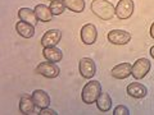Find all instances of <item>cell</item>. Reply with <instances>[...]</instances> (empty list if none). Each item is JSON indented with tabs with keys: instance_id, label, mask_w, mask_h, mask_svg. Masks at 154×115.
Segmentation results:
<instances>
[{
	"instance_id": "cell-1",
	"label": "cell",
	"mask_w": 154,
	"mask_h": 115,
	"mask_svg": "<svg viewBox=\"0 0 154 115\" xmlns=\"http://www.w3.org/2000/svg\"><path fill=\"white\" fill-rule=\"evenodd\" d=\"M90 8L95 16L103 21H109L116 16V7L108 0H93Z\"/></svg>"
},
{
	"instance_id": "cell-2",
	"label": "cell",
	"mask_w": 154,
	"mask_h": 115,
	"mask_svg": "<svg viewBox=\"0 0 154 115\" xmlns=\"http://www.w3.org/2000/svg\"><path fill=\"white\" fill-rule=\"evenodd\" d=\"M100 93H102V84H100V82L99 81H91V82H88L84 86L82 92H81V99H82V102L91 105L96 102Z\"/></svg>"
},
{
	"instance_id": "cell-3",
	"label": "cell",
	"mask_w": 154,
	"mask_h": 115,
	"mask_svg": "<svg viewBox=\"0 0 154 115\" xmlns=\"http://www.w3.org/2000/svg\"><path fill=\"white\" fill-rule=\"evenodd\" d=\"M150 66H152L150 61L145 59V58H141V59H139L134 63L131 75H134L135 79H143L148 74V72L150 70Z\"/></svg>"
},
{
	"instance_id": "cell-4",
	"label": "cell",
	"mask_w": 154,
	"mask_h": 115,
	"mask_svg": "<svg viewBox=\"0 0 154 115\" xmlns=\"http://www.w3.org/2000/svg\"><path fill=\"white\" fill-rule=\"evenodd\" d=\"M134 0H119L116 5V16L118 19H128L134 13Z\"/></svg>"
},
{
	"instance_id": "cell-5",
	"label": "cell",
	"mask_w": 154,
	"mask_h": 115,
	"mask_svg": "<svg viewBox=\"0 0 154 115\" xmlns=\"http://www.w3.org/2000/svg\"><path fill=\"white\" fill-rule=\"evenodd\" d=\"M79 70L80 74L86 79L93 78L96 73V65L91 58H82L79 64Z\"/></svg>"
},
{
	"instance_id": "cell-6",
	"label": "cell",
	"mask_w": 154,
	"mask_h": 115,
	"mask_svg": "<svg viewBox=\"0 0 154 115\" xmlns=\"http://www.w3.org/2000/svg\"><path fill=\"white\" fill-rule=\"evenodd\" d=\"M131 40V35L123 30H113L108 33V41L113 45H126Z\"/></svg>"
},
{
	"instance_id": "cell-7",
	"label": "cell",
	"mask_w": 154,
	"mask_h": 115,
	"mask_svg": "<svg viewBox=\"0 0 154 115\" xmlns=\"http://www.w3.org/2000/svg\"><path fill=\"white\" fill-rule=\"evenodd\" d=\"M36 72L38 74L46 77V78H55L59 75V68L55 65V63L51 61H44L37 65Z\"/></svg>"
},
{
	"instance_id": "cell-8",
	"label": "cell",
	"mask_w": 154,
	"mask_h": 115,
	"mask_svg": "<svg viewBox=\"0 0 154 115\" xmlns=\"http://www.w3.org/2000/svg\"><path fill=\"white\" fill-rule=\"evenodd\" d=\"M98 38V31H96V27L91 23L85 25L81 28V40L85 45H93L94 42Z\"/></svg>"
},
{
	"instance_id": "cell-9",
	"label": "cell",
	"mask_w": 154,
	"mask_h": 115,
	"mask_svg": "<svg viewBox=\"0 0 154 115\" xmlns=\"http://www.w3.org/2000/svg\"><path fill=\"white\" fill-rule=\"evenodd\" d=\"M62 38V31L59 30H49L44 33V36L41 37V45L44 47H51L57 46L59 44Z\"/></svg>"
},
{
	"instance_id": "cell-10",
	"label": "cell",
	"mask_w": 154,
	"mask_h": 115,
	"mask_svg": "<svg viewBox=\"0 0 154 115\" xmlns=\"http://www.w3.org/2000/svg\"><path fill=\"white\" fill-rule=\"evenodd\" d=\"M31 97L33 100V102H35L36 108H38L40 110L49 108V105H50V97H49V95H48L45 91H42V90L33 91L32 95H31Z\"/></svg>"
},
{
	"instance_id": "cell-11",
	"label": "cell",
	"mask_w": 154,
	"mask_h": 115,
	"mask_svg": "<svg viewBox=\"0 0 154 115\" xmlns=\"http://www.w3.org/2000/svg\"><path fill=\"white\" fill-rule=\"evenodd\" d=\"M127 95L130 97H134V99H144L145 96L148 95V90L144 84L139 83V82H132L127 86Z\"/></svg>"
},
{
	"instance_id": "cell-12",
	"label": "cell",
	"mask_w": 154,
	"mask_h": 115,
	"mask_svg": "<svg viewBox=\"0 0 154 115\" xmlns=\"http://www.w3.org/2000/svg\"><path fill=\"white\" fill-rule=\"evenodd\" d=\"M131 70H132V65L130 63H121L113 66L112 75L113 78L117 79H126L128 75H131Z\"/></svg>"
},
{
	"instance_id": "cell-13",
	"label": "cell",
	"mask_w": 154,
	"mask_h": 115,
	"mask_svg": "<svg viewBox=\"0 0 154 115\" xmlns=\"http://www.w3.org/2000/svg\"><path fill=\"white\" fill-rule=\"evenodd\" d=\"M42 56H44L48 61L58 63V61H60L62 58H63V52H62L60 49H58L55 46L44 47V50H42Z\"/></svg>"
},
{
	"instance_id": "cell-14",
	"label": "cell",
	"mask_w": 154,
	"mask_h": 115,
	"mask_svg": "<svg viewBox=\"0 0 154 115\" xmlns=\"http://www.w3.org/2000/svg\"><path fill=\"white\" fill-rule=\"evenodd\" d=\"M16 30L18 32V35L23 38H31L35 35V26H32L31 23L19 21L16 25Z\"/></svg>"
},
{
	"instance_id": "cell-15",
	"label": "cell",
	"mask_w": 154,
	"mask_h": 115,
	"mask_svg": "<svg viewBox=\"0 0 154 115\" xmlns=\"http://www.w3.org/2000/svg\"><path fill=\"white\" fill-rule=\"evenodd\" d=\"M18 17H19L21 21L31 23L32 26H36V23L38 21L35 10H32V9H30V8H21L18 10Z\"/></svg>"
},
{
	"instance_id": "cell-16",
	"label": "cell",
	"mask_w": 154,
	"mask_h": 115,
	"mask_svg": "<svg viewBox=\"0 0 154 115\" xmlns=\"http://www.w3.org/2000/svg\"><path fill=\"white\" fill-rule=\"evenodd\" d=\"M35 108L36 105L33 102L32 97H28V96H23V97L19 100V111L25 115H30L35 113Z\"/></svg>"
},
{
	"instance_id": "cell-17",
	"label": "cell",
	"mask_w": 154,
	"mask_h": 115,
	"mask_svg": "<svg viewBox=\"0 0 154 115\" xmlns=\"http://www.w3.org/2000/svg\"><path fill=\"white\" fill-rule=\"evenodd\" d=\"M33 10H35L38 21H41V22H50L53 19V13L50 10V8L44 5V4H38V5H36Z\"/></svg>"
},
{
	"instance_id": "cell-18",
	"label": "cell",
	"mask_w": 154,
	"mask_h": 115,
	"mask_svg": "<svg viewBox=\"0 0 154 115\" xmlns=\"http://www.w3.org/2000/svg\"><path fill=\"white\" fill-rule=\"evenodd\" d=\"M96 106H98V109L103 113L109 111L110 108H112V99H110L109 93H107V92L100 93L98 100H96Z\"/></svg>"
},
{
	"instance_id": "cell-19",
	"label": "cell",
	"mask_w": 154,
	"mask_h": 115,
	"mask_svg": "<svg viewBox=\"0 0 154 115\" xmlns=\"http://www.w3.org/2000/svg\"><path fill=\"white\" fill-rule=\"evenodd\" d=\"M67 9L75 13H81L85 9V0H63Z\"/></svg>"
},
{
	"instance_id": "cell-20",
	"label": "cell",
	"mask_w": 154,
	"mask_h": 115,
	"mask_svg": "<svg viewBox=\"0 0 154 115\" xmlns=\"http://www.w3.org/2000/svg\"><path fill=\"white\" fill-rule=\"evenodd\" d=\"M49 8L53 13V16H60L66 10V5L63 0H51Z\"/></svg>"
},
{
	"instance_id": "cell-21",
	"label": "cell",
	"mask_w": 154,
	"mask_h": 115,
	"mask_svg": "<svg viewBox=\"0 0 154 115\" xmlns=\"http://www.w3.org/2000/svg\"><path fill=\"white\" fill-rule=\"evenodd\" d=\"M113 115H130V111H128V109L126 106H123V105H118L117 108H114Z\"/></svg>"
},
{
	"instance_id": "cell-22",
	"label": "cell",
	"mask_w": 154,
	"mask_h": 115,
	"mask_svg": "<svg viewBox=\"0 0 154 115\" xmlns=\"http://www.w3.org/2000/svg\"><path fill=\"white\" fill-rule=\"evenodd\" d=\"M40 115H57L58 113H55L54 110H51V109H41L40 110V113H38Z\"/></svg>"
},
{
	"instance_id": "cell-23",
	"label": "cell",
	"mask_w": 154,
	"mask_h": 115,
	"mask_svg": "<svg viewBox=\"0 0 154 115\" xmlns=\"http://www.w3.org/2000/svg\"><path fill=\"white\" fill-rule=\"evenodd\" d=\"M150 36L154 38V23H153L152 27H150Z\"/></svg>"
},
{
	"instance_id": "cell-24",
	"label": "cell",
	"mask_w": 154,
	"mask_h": 115,
	"mask_svg": "<svg viewBox=\"0 0 154 115\" xmlns=\"http://www.w3.org/2000/svg\"><path fill=\"white\" fill-rule=\"evenodd\" d=\"M150 55H152V58L154 59V46H152V49H150Z\"/></svg>"
}]
</instances>
